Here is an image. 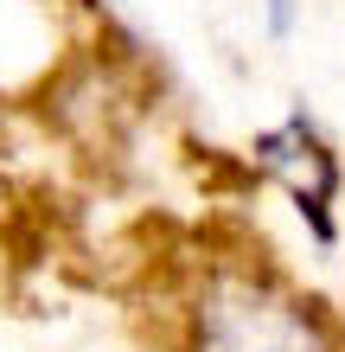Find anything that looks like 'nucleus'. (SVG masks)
<instances>
[{
	"instance_id": "obj_1",
	"label": "nucleus",
	"mask_w": 345,
	"mask_h": 352,
	"mask_svg": "<svg viewBox=\"0 0 345 352\" xmlns=\"http://www.w3.org/2000/svg\"><path fill=\"white\" fill-rule=\"evenodd\" d=\"M179 352H345V333L275 269L224 263L192 295Z\"/></svg>"
},
{
	"instance_id": "obj_2",
	"label": "nucleus",
	"mask_w": 345,
	"mask_h": 352,
	"mask_svg": "<svg viewBox=\"0 0 345 352\" xmlns=\"http://www.w3.org/2000/svg\"><path fill=\"white\" fill-rule=\"evenodd\" d=\"M256 167L269 173V179H281L288 186V199H294V212L313 224V237L320 243H333L339 231H333V199H339V160H333V148L320 141V129L307 116H288L281 129H269V135H256Z\"/></svg>"
},
{
	"instance_id": "obj_3",
	"label": "nucleus",
	"mask_w": 345,
	"mask_h": 352,
	"mask_svg": "<svg viewBox=\"0 0 345 352\" xmlns=\"http://www.w3.org/2000/svg\"><path fill=\"white\" fill-rule=\"evenodd\" d=\"M294 0H269V7H262V26H269V38H288L294 32Z\"/></svg>"
}]
</instances>
